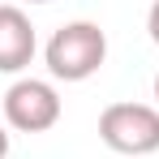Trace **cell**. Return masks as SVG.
<instances>
[{
    "label": "cell",
    "instance_id": "cell-1",
    "mask_svg": "<svg viewBox=\"0 0 159 159\" xmlns=\"http://www.w3.org/2000/svg\"><path fill=\"white\" fill-rule=\"evenodd\" d=\"M43 60H48V73L56 82H86V78H95L107 60V34L99 30V22H86V17L65 22L48 39Z\"/></svg>",
    "mask_w": 159,
    "mask_h": 159
},
{
    "label": "cell",
    "instance_id": "cell-2",
    "mask_svg": "<svg viewBox=\"0 0 159 159\" xmlns=\"http://www.w3.org/2000/svg\"><path fill=\"white\" fill-rule=\"evenodd\" d=\"M99 142L116 155H155L159 151V107L155 103H107L99 112Z\"/></svg>",
    "mask_w": 159,
    "mask_h": 159
},
{
    "label": "cell",
    "instance_id": "cell-3",
    "mask_svg": "<svg viewBox=\"0 0 159 159\" xmlns=\"http://www.w3.org/2000/svg\"><path fill=\"white\" fill-rule=\"evenodd\" d=\"M60 120V95L43 78H17L4 90V125L17 133H48Z\"/></svg>",
    "mask_w": 159,
    "mask_h": 159
},
{
    "label": "cell",
    "instance_id": "cell-4",
    "mask_svg": "<svg viewBox=\"0 0 159 159\" xmlns=\"http://www.w3.org/2000/svg\"><path fill=\"white\" fill-rule=\"evenodd\" d=\"M39 52L30 17L17 4H0V73H22Z\"/></svg>",
    "mask_w": 159,
    "mask_h": 159
},
{
    "label": "cell",
    "instance_id": "cell-5",
    "mask_svg": "<svg viewBox=\"0 0 159 159\" xmlns=\"http://www.w3.org/2000/svg\"><path fill=\"white\" fill-rule=\"evenodd\" d=\"M146 30H151V39H155V48H159V0L151 4V13H146Z\"/></svg>",
    "mask_w": 159,
    "mask_h": 159
},
{
    "label": "cell",
    "instance_id": "cell-6",
    "mask_svg": "<svg viewBox=\"0 0 159 159\" xmlns=\"http://www.w3.org/2000/svg\"><path fill=\"white\" fill-rule=\"evenodd\" d=\"M0 159H9V129L0 125Z\"/></svg>",
    "mask_w": 159,
    "mask_h": 159
},
{
    "label": "cell",
    "instance_id": "cell-7",
    "mask_svg": "<svg viewBox=\"0 0 159 159\" xmlns=\"http://www.w3.org/2000/svg\"><path fill=\"white\" fill-rule=\"evenodd\" d=\"M155 107H159V73H155Z\"/></svg>",
    "mask_w": 159,
    "mask_h": 159
},
{
    "label": "cell",
    "instance_id": "cell-8",
    "mask_svg": "<svg viewBox=\"0 0 159 159\" xmlns=\"http://www.w3.org/2000/svg\"><path fill=\"white\" fill-rule=\"evenodd\" d=\"M26 4H48V0H26Z\"/></svg>",
    "mask_w": 159,
    "mask_h": 159
}]
</instances>
